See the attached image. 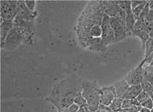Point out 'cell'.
<instances>
[{
	"label": "cell",
	"mask_w": 153,
	"mask_h": 112,
	"mask_svg": "<svg viewBox=\"0 0 153 112\" xmlns=\"http://www.w3.org/2000/svg\"><path fill=\"white\" fill-rule=\"evenodd\" d=\"M131 35L132 36H136L141 40V43H142V47L144 48L146 43L149 39V34L147 31H144V30L141 29H134L132 32L131 33Z\"/></svg>",
	"instance_id": "obj_13"
},
{
	"label": "cell",
	"mask_w": 153,
	"mask_h": 112,
	"mask_svg": "<svg viewBox=\"0 0 153 112\" xmlns=\"http://www.w3.org/2000/svg\"><path fill=\"white\" fill-rule=\"evenodd\" d=\"M115 18H117V21L120 23L123 27L126 28V13L123 10L121 9L119 7V10H118L117 14H116Z\"/></svg>",
	"instance_id": "obj_15"
},
{
	"label": "cell",
	"mask_w": 153,
	"mask_h": 112,
	"mask_svg": "<svg viewBox=\"0 0 153 112\" xmlns=\"http://www.w3.org/2000/svg\"><path fill=\"white\" fill-rule=\"evenodd\" d=\"M24 41V36L23 35L22 31L18 27L14 26L7 36L2 48L8 51L14 50Z\"/></svg>",
	"instance_id": "obj_3"
},
{
	"label": "cell",
	"mask_w": 153,
	"mask_h": 112,
	"mask_svg": "<svg viewBox=\"0 0 153 112\" xmlns=\"http://www.w3.org/2000/svg\"><path fill=\"white\" fill-rule=\"evenodd\" d=\"M18 1H1V20L13 22L18 14Z\"/></svg>",
	"instance_id": "obj_4"
},
{
	"label": "cell",
	"mask_w": 153,
	"mask_h": 112,
	"mask_svg": "<svg viewBox=\"0 0 153 112\" xmlns=\"http://www.w3.org/2000/svg\"><path fill=\"white\" fill-rule=\"evenodd\" d=\"M147 3V1H144V2L142 3L141 4H140V5L134 8V9H132L133 14H134V17H135L136 20L139 19V17H140L141 13H142L143 10H144V7H145Z\"/></svg>",
	"instance_id": "obj_19"
},
{
	"label": "cell",
	"mask_w": 153,
	"mask_h": 112,
	"mask_svg": "<svg viewBox=\"0 0 153 112\" xmlns=\"http://www.w3.org/2000/svg\"><path fill=\"white\" fill-rule=\"evenodd\" d=\"M18 14L17 16L21 19L28 21H34L37 16L36 12H31L26 7L24 1H18Z\"/></svg>",
	"instance_id": "obj_9"
},
{
	"label": "cell",
	"mask_w": 153,
	"mask_h": 112,
	"mask_svg": "<svg viewBox=\"0 0 153 112\" xmlns=\"http://www.w3.org/2000/svg\"><path fill=\"white\" fill-rule=\"evenodd\" d=\"M74 103L77 105V106H79L80 108H82V107L87 106V101H86L85 98L84 96L82 95V90L79 91V93L76 95Z\"/></svg>",
	"instance_id": "obj_16"
},
{
	"label": "cell",
	"mask_w": 153,
	"mask_h": 112,
	"mask_svg": "<svg viewBox=\"0 0 153 112\" xmlns=\"http://www.w3.org/2000/svg\"><path fill=\"white\" fill-rule=\"evenodd\" d=\"M59 112H65V111H62V110H59Z\"/></svg>",
	"instance_id": "obj_28"
},
{
	"label": "cell",
	"mask_w": 153,
	"mask_h": 112,
	"mask_svg": "<svg viewBox=\"0 0 153 112\" xmlns=\"http://www.w3.org/2000/svg\"><path fill=\"white\" fill-rule=\"evenodd\" d=\"M144 49H145V55H144V58H147L148 56H150L152 53H153V40L149 37V39L146 43L145 47H144Z\"/></svg>",
	"instance_id": "obj_20"
},
{
	"label": "cell",
	"mask_w": 153,
	"mask_h": 112,
	"mask_svg": "<svg viewBox=\"0 0 153 112\" xmlns=\"http://www.w3.org/2000/svg\"><path fill=\"white\" fill-rule=\"evenodd\" d=\"M142 92V88H141V85H131L128 90H127L125 95L123 96V100H133L136 99L137 96Z\"/></svg>",
	"instance_id": "obj_11"
},
{
	"label": "cell",
	"mask_w": 153,
	"mask_h": 112,
	"mask_svg": "<svg viewBox=\"0 0 153 112\" xmlns=\"http://www.w3.org/2000/svg\"><path fill=\"white\" fill-rule=\"evenodd\" d=\"M101 27H102V39L103 42L106 46L114 42L115 37H114V33L113 31L112 26L109 22V17L106 15L104 14L101 22Z\"/></svg>",
	"instance_id": "obj_6"
},
{
	"label": "cell",
	"mask_w": 153,
	"mask_h": 112,
	"mask_svg": "<svg viewBox=\"0 0 153 112\" xmlns=\"http://www.w3.org/2000/svg\"><path fill=\"white\" fill-rule=\"evenodd\" d=\"M139 112H150V110L148 109V108H144V107H140V109H139Z\"/></svg>",
	"instance_id": "obj_26"
},
{
	"label": "cell",
	"mask_w": 153,
	"mask_h": 112,
	"mask_svg": "<svg viewBox=\"0 0 153 112\" xmlns=\"http://www.w3.org/2000/svg\"><path fill=\"white\" fill-rule=\"evenodd\" d=\"M144 2V1H131V9H134Z\"/></svg>",
	"instance_id": "obj_25"
},
{
	"label": "cell",
	"mask_w": 153,
	"mask_h": 112,
	"mask_svg": "<svg viewBox=\"0 0 153 112\" xmlns=\"http://www.w3.org/2000/svg\"><path fill=\"white\" fill-rule=\"evenodd\" d=\"M144 80L153 84V71L148 66H144Z\"/></svg>",
	"instance_id": "obj_18"
},
{
	"label": "cell",
	"mask_w": 153,
	"mask_h": 112,
	"mask_svg": "<svg viewBox=\"0 0 153 112\" xmlns=\"http://www.w3.org/2000/svg\"><path fill=\"white\" fill-rule=\"evenodd\" d=\"M79 109H80V107L77 106V105L74 103H72L71 106L67 107V108H65L64 110H62V111H64L65 112H78Z\"/></svg>",
	"instance_id": "obj_23"
},
{
	"label": "cell",
	"mask_w": 153,
	"mask_h": 112,
	"mask_svg": "<svg viewBox=\"0 0 153 112\" xmlns=\"http://www.w3.org/2000/svg\"><path fill=\"white\" fill-rule=\"evenodd\" d=\"M130 85L127 81H126L125 79L120 80V81L117 82L114 85V90H115L116 95H117V98H122L123 96L125 95V93L127 92V90H128L130 88Z\"/></svg>",
	"instance_id": "obj_12"
},
{
	"label": "cell",
	"mask_w": 153,
	"mask_h": 112,
	"mask_svg": "<svg viewBox=\"0 0 153 112\" xmlns=\"http://www.w3.org/2000/svg\"><path fill=\"white\" fill-rule=\"evenodd\" d=\"M149 98H150V95L148 94L147 93H146V92L143 91L142 90V92L138 95L137 98H136V100L137 101L138 103L141 105V103H142L143 102L145 101L146 100H147Z\"/></svg>",
	"instance_id": "obj_21"
},
{
	"label": "cell",
	"mask_w": 153,
	"mask_h": 112,
	"mask_svg": "<svg viewBox=\"0 0 153 112\" xmlns=\"http://www.w3.org/2000/svg\"><path fill=\"white\" fill-rule=\"evenodd\" d=\"M83 82L76 76H70L53 86L48 100L58 110H64L74 103L76 95L82 90Z\"/></svg>",
	"instance_id": "obj_1"
},
{
	"label": "cell",
	"mask_w": 153,
	"mask_h": 112,
	"mask_svg": "<svg viewBox=\"0 0 153 112\" xmlns=\"http://www.w3.org/2000/svg\"><path fill=\"white\" fill-rule=\"evenodd\" d=\"M149 66H153V61H152V63H151V64L149 65Z\"/></svg>",
	"instance_id": "obj_27"
},
{
	"label": "cell",
	"mask_w": 153,
	"mask_h": 112,
	"mask_svg": "<svg viewBox=\"0 0 153 112\" xmlns=\"http://www.w3.org/2000/svg\"><path fill=\"white\" fill-rule=\"evenodd\" d=\"M82 93L87 101L88 108L96 112L100 106V88L96 82H85L82 87Z\"/></svg>",
	"instance_id": "obj_2"
},
{
	"label": "cell",
	"mask_w": 153,
	"mask_h": 112,
	"mask_svg": "<svg viewBox=\"0 0 153 112\" xmlns=\"http://www.w3.org/2000/svg\"><path fill=\"white\" fill-rule=\"evenodd\" d=\"M109 22L114 33V42L121 41L127 36V31L115 17H109Z\"/></svg>",
	"instance_id": "obj_8"
},
{
	"label": "cell",
	"mask_w": 153,
	"mask_h": 112,
	"mask_svg": "<svg viewBox=\"0 0 153 112\" xmlns=\"http://www.w3.org/2000/svg\"><path fill=\"white\" fill-rule=\"evenodd\" d=\"M150 112H153V108H152V109H151V110H150Z\"/></svg>",
	"instance_id": "obj_29"
},
{
	"label": "cell",
	"mask_w": 153,
	"mask_h": 112,
	"mask_svg": "<svg viewBox=\"0 0 153 112\" xmlns=\"http://www.w3.org/2000/svg\"><path fill=\"white\" fill-rule=\"evenodd\" d=\"M25 4H26V7L31 12H36L35 11V7H36V1H24Z\"/></svg>",
	"instance_id": "obj_24"
},
{
	"label": "cell",
	"mask_w": 153,
	"mask_h": 112,
	"mask_svg": "<svg viewBox=\"0 0 153 112\" xmlns=\"http://www.w3.org/2000/svg\"><path fill=\"white\" fill-rule=\"evenodd\" d=\"M152 85H153V84H152Z\"/></svg>",
	"instance_id": "obj_30"
},
{
	"label": "cell",
	"mask_w": 153,
	"mask_h": 112,
	"mask_svg": "<svg viewBox=\"0 0 153 112\" xmlns=\"http://www.w3.org/2000/svg\"><path fill=\"white\" fill-rule=\"evenodd\" d=\"M122 103H123V99L120 98H115L112 103H111L109 106V108H110L111 111L112 112H120L122 110Z\"/></svg>",
	"instance_id": "obj_14"
},
{
	"label": "cell",
	"mask_w": 153,
	"mask_h": 112,
	"mask_svg": "<svg viewBox=\"0 0 153 112\" xmlns=\"http://www.w3.org/2000/svg\"><path fill=\"white\" fill-rule=\"evenodd\" d=\"M14 27V23L1 20V48L3 47L7 36Z\"/></svg>",
	"instance_id": "obj_10"
},
{
	"label": "cell",
	"mask_w": 153,
	"mask_h": 112,
	"mask_svg": "<svg viewBox=\"0 0 153 112\" xmlns=\"http://www.w3.org/2000/svg\"><path fill=\"white\" fill-rule=\"evenodd\" d=\"M140 106L141 107H144V108H148V109L151 110L153 108V101L152 99L150 98H148L147 100H146L145 101L143 102L142 103H141Z\"/></svg>",
	"instance_id": "obj_22"
},
{
	"label": "cell",
	"mask_w": 153,
	"mask_h": 112,
	"mask_svg": "<svg viewBox=\"0 0 153 112\" xmlns=\"http://www.w3.org/2000/svg\"><path fill=\"white\" fill-rule=\"evenodd\" d=\"M145 63V60L143 61L128 73L127 76L124 79L128 82L130 85H141L144 80V66Z\"/></svg>",
	"instance_id": "obj_5"
},
{
	"label": "cell",
	"mask_w": 153,
	"mask_h": 112,
	"mask_svg": "<svg viewBox=\"0 0 153 112\" xmlns=\"http://www.w3.org/2000/svg\"><path fill=\"white\" fill-rule=\"evenodd\" d=\"M141 86L143 91L147 93L151 97V95H152L153 93V85L152 83L149 82L147 81H145V80H143L142 82L141 83Z\"/></svg>",
	"instance_id": "obj_17"
},
{
	"label": "cell",
	"mask_w": 153,
	"mask_h": 112,
	"mask_svg": "<svg viewBox=\"0 0 153 112\" xmlns=\"http://www.w3.org/2000/svg\"><path fill=\"white\" fill-rule=\"evenodd\" d=\"M100 103L106 106H109L114 98H117L114 85L100 88Z\"/></svg>",
	"instance_id": "obj_7"
}]
</instances>
